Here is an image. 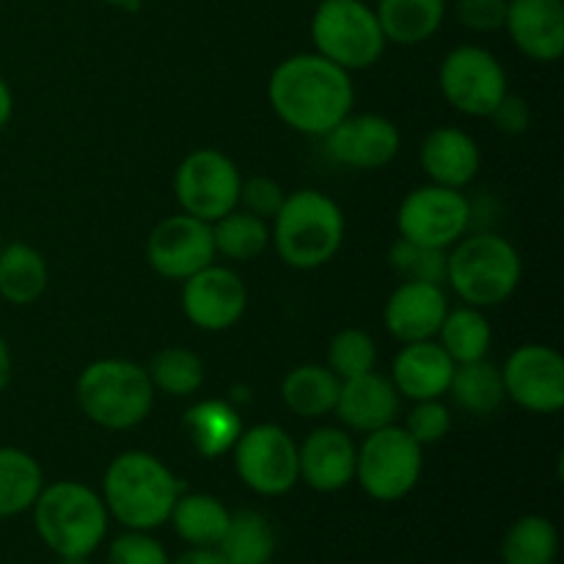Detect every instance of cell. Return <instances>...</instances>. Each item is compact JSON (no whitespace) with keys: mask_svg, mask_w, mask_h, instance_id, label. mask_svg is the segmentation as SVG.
<instances>
[{"mask_svg":"<svg viewBox=\"0 0 564 564\" xmlns=\"http://www.w3.org/2000/svg\"><path fill=\"white\" fill-rule=\"evenodd\" d=\"M268 99L290 130L325 138L352 113L356 88L350 72L334 61L319 53H301L275 66L268 80Z\"/></svg>","mask_w":564,"mask_h":564,"instance_id":"obj_1","label":"cell"},{"mask_svg":"<svg viewBox=\"0 0 564 564\" xmlns=\"http://www.w3.org/2000/svg\"><path fill=\"white\" fill-rule=\"evenodd\" d=\"M185 485L160 457L130 449L110 460L102 477V501L108 516L124 529L154 532L169 523L171 510Z\"/></svg>","mask_w":564,"mask_h":564,"instance_id":"obj_2","label":"cell"},{"mask_svg":"<svg viewBox=\"0 0 564 564\" xmlns=\"http://www.w3.org/2000/svg\"><path fill=\"white\" fill-rule=\"evenodd\" d=\"M270 242L290 268L317 270L339 253L345 242V215L334 198L314 187L295 191L273 215Z\"/></svg>","mask_w":564,"mask_h":564,"instance_id":"obj_3","label":"cell"},{"mask_svg":"<svg viewBox=\"0 0 564 564\" xmlns=\"http://www.w3.org/2000/svg\"><path fill=\"white\" fill-rule=\"evenodd\" d=\"M523 262L518 248L494 231L466 235L446 251V284L466 306L494 308L516 295Z\"/></svg>","mask_w":564,"mask_h":564,"instance_id":"obj_4","label":"cell"},{"mask_svg":"<svg viewBox=\"0 0 564 564\" xmlns=\"http://www.w3.org/2000/svg\"><path fill=\"white\" fill-rule=\"evenodd\" d=\"M33 510V527L55 556H91L108 534L102 496L75 479L44 485Z\"/></svg>","mask_w":564,"mask_h":564,"instance_id":"obj_5","label":"cell"},{"mask_svg":"<svg viewBox=\"0 0 564 564\" xmlns=\"http://www.w3.org/2000/svg\"><path fill=\"white\" fill-rule=\"evenodd\" d=\"M154 386L147 367L127 358H99L80 372L75 397L88 422L102 430H132L152 413Z\"/></svg>","mask_w":564,"mask_h":564,"instance_id":"obj_6","label":"cell"},{"mask_svg":"<svg viewBox=\"0 0 564 564\" xmlns=\"http://www.w3.org/2000/svg\"><path fill=\"white\" fill-rule=\"evenodd\" d=\"M312 42L323 58L347 72L375 66L389 44L375 9L361 0H323L312 17Z\"/></svg>","mask_w":564,"mask_h":564,"instance_id":"obj_7","label":"cell"},{"mask_svg":"<svg viewBox=\"0 0 564 564\" xmlns=\"http://www.w3.org/2000/svg\"><path fill=\"white\" fill-rule=\"evenodd\" d=\"M422 449L424 446H419L408 430L397 424L367 433L356 452V482L369 499L383 505L402 501L422 479Z\"/></svg>","mask_w":564,"mask_h":564,"instance_id":"obj_8","label":"cell"},{"mask_svg":"<svg viewBox=\"0 0 564 564\" xmlns=\"http://www.w3.org/2000/svg\"><path fill=\"white\" fill-rule=\"evenodd\" d=\"M242 174L229 154L218 149H196L174 174V193L182 213L215 224L240 207Z\"/></svg>","mask_w":564,"mask_h":564,"instance_id":"obj_9","label":"cell"},{"mask_svg":"<svg viewBox=\"0 0 564 564\" xmlns=\"http://www.w3.org/2000/svg\"><path fill=\"white\" fill-rule=\"evenodd\" d=\"M441 94L455 110L488 119L507 97V72L490 50L460 44L449 50L438 69Z\"/></svg>","mask_w":564,"mask_h":564,"instance_id":"obj_10","label":"cell"},{"mask_svg":"<svg viewBox=\"0 0 564 564\" xmlns=\"http://www.w3.org/2000/svg\"><path fill=\"white\" fill-rule=\"evenodd\" d=\"M231 455H235L237 477L259 496H284L301 482L297 444L279 424L242 427Z\"/></svg>","mask_w":564,"mask_h":564,"instance_id":"obj_11","label":"cell"},{"mask_svg":"<svg viewBox=\"0 0 564 564\" xmlns=\"http://www.w3.org/2000/svg\"><path fill=\"white\" fill-rule=\"evenodd\" d=\"M471 226V202L463 191L444 185H422L408 193L397 213L402 240L449 251Z\"/></svg>","mask_w":564,"mask_h":564,"instance_id":"obj_12","label":"cell"},{"mask_svg":"<svg viewBox=\"0 0 564 564\" xmlns=\"http://www.w3.org/2000/svg\"><path fill=\"white\" fill-rule=\"evenodd\" d=\"M505 394L523 411L554 416L564 408V358L556 347L521 345L501 367Z\"/></svg>","mask_w":564,"mask_h":564,"instance_id":"obj_13","label":"cell"},{"mask_svg":"<svg viewBox=\"0 0 564 564\" xmlns=\"http://www.w3.org/2000/svg\"><path fill=\"white\" fill-rule=\"evenodd\" d=\"M213 224L193 215H171L160 220L147 237V259L158 275L169 281H185L215 262Z\"/></svg>","mask_w":564,"mask_h":564,"instance_id":"obj_14","label":"cell"},{"mask_svg":"<svg viewBox=\"0 0 564 564\" xmlns=\"http://www.w3.org/2000/svg\"><path fill=\"white\" fill-rule=\"evenodd\" d=\"M248 306V290L240 275L220 264L198 270L182 281V312L198 330L220 334L235 328Z\"/></svg>","mask_w":564,"mask_h":564,"instance_id":"obj_15","label":"cell"},{"mask_svg":"<svg viewBox=\"0 0 564 564\" xmlns=\"http://www.w3.org/2000/svg\"><path fill=\"white\" fill-rule=\"evenodd\" d=\"M400 147V127L380 113H350L325 135L328 158L356 171L386 169L394 163Z\"/></svg>","mask_w":564,"mask_h":564,"instance_id":"obj_16","label":"cell"},{"mask_svg":"<svg viewBox=\"0 0 564 564\" xmlns=\"http://www.w3.org/2000/svg\"><path fill=\"white\" fill-rule=\"evenodd\" d=\"M446 312L449 301L444 286L427 281H402L386 301L383 323L397 341L411 345V341L435 339Z\"/></svg>","mask_w":564,"mask_h":564,"instance_id":"obj_17","label":"cell"},{"mask_svg":"<svg viewBox=\"0 0 564 564\" xmlns=\"http://www.w3.org/2000/svg\"><path fill=\"white\" fill-rule=\"evenodd\" d=\"M356 452L339 427H317L297 446V474L317 494H336L356 482Z\"/></svg>","mask_w":564,"mask_h":564,"instance_id":"obj_18","label":"cell"},{"mask_svg":"<svg viewBox=\"0 0 564 564\" xmlns=\"http://www.w3.org/2000/svg\"><path fill=\"white\" fill-rule=\"evenodd\" d=\"M507 33L527 58L554 64L564 53L562 0H507Z\"/></svg>","mask_w":564,"mask_h":564,"instance_id":"obj_19","label":"cell"},{"mask_svg":"<svg viewBox=\"0 0 564 564\" xmlns=\"http://www.w3.org/2000/svg\"><path fill=\"white\" fill-rule=\"evenodd\" d=\"M334 413L345 427L356 430V433H375V430L394 424L397 413H400V391L394 389L391 378L372 369L358 378L341 380Z\"/></svg>","mask_w":564,"mask_h":564,"instance_id":"obj_20","label":"cell"},{"mask_svg":"<svg viewBox=\"0 0 564 564\" xmlns=\"http://www.w3.org/2000/svg\"><path fill=\"white\" fill-rule=\"evenodd\" d=\"M452 372H455V361L446 356L438 341H411V345H402V350L394 356L391 383L400 391V397L413 402L441 400L449 391Z\"/></svg>","mask_w":564,"mask_h":564,"instance_id":"obj_21","label":"cell"},{"mask_svg":"<svg viewBox=\"0 0 564 564\" xmlns=\"http://www.w3.org/2000/svg\"><path fill=\"white\" fill-rule=\"evenodd\" d=\"M419 163H422V171L433 185L463 191V187L477 180L482 154H479L477 141L466 130L435 127L422 141Z\"/></svg>","mask_w":564,"mask_h":564,"instance_id":"obj_22","label":"cell"},{"mask_svg":"<svg viewBox=\"0 0 564 564\" xmlns=\"http://www.w3.org/2000/svg\"><path fill=\"white\" fill-rule=\"evenodd\" d=\"M182 427H185L193 449L207 460H215V457H224L235 449L242 433V419L229 402L202 400L187 408Z\"/></svg>","mask_w":564,"mask_h":564,"instance_id":"obj_23","label":"cell"},{"mask_svg":"<svg viewBox=\"0 0 564 564\" xmlns=\"http://www.w3.org/2000/svg\"><path fill=\"white\" fill-rule=\"evenodd\" d=\"M375 17L386 42L413 47L438 33L446 17V0H378Z\"/></svg>","mask_w":564,"mask_h":564,"instance_id":"obj_24","label":"cell"},{"mask_svg":"<svg viewBox=\"0 0 564 564\" xmlns=\"http://www.w3.org/2000/svg\"><path fill=\"white\" fill-rule=\"evenodd\" d=\"M341 380L323 364H301L281 380V400L295 416L323 419L334 413Z\"/></svg>","mask_w":564,"mask_h":564,"instance_id":"obj_25","label":"cell"},{"mask_svg":"<svg viewBox=\"0 0 564 564\" xmlns=\"http://www.w3.org/2000/svg\"><path fill=\"white\" fill-rule=\"evenodd\" d=\"M47 262L25 242L0 248V297L11 306H31L47 290Z\"/></svg>","mask_w":564,"mask_h":564,"instance_id":"obj_26","label":"cell"},{"mask_svg":"<svg viewBox=\"0 0 564 564\" xmlns=\"http://www.w3.org/2000/svg\"><path fill=\"white\" fill-rule=\"evenodd\" d=\"M229 507L209 494H185L176 499L169 521L174 523V532L187 545L198 549H218L226 527H229Z\"/></svg>","mask_w":564,"mask_h":564,"instance_id":"obj_27","label":"cell"},{"mask_svg":"<svg viewBox=\"0 0 564 564\" xmlns=\"http://www.w3.org/2000/svg\"><path fill=\"white\" fill-rule=\"evenodd\" d=\"M457 408L474 416H490L505 405V380H501V367L490 364L488 358L468 364H455L449 391Z\"/></svg>","mask_w":564,"mask_h":564,"instance_id":"obj_28","label":"cell"},{"mask_svg":"<svg viewBox=\"0 0 564 564\" xmlns=\"http://www.w3.org/2000/svg\"><path fill=\"white\" fill-rule=\"evenodd\" d=\"M42 488L44 474L36 457L17 446H0V521L31 510Z\"/></svg>","mask_w":564,"mask_h":564,"instance_id":"obj_29","label":"cell"},{"mask_svg":"<svg viewBox=\"0 0 564 564\" xmlns=\"http://www.w3.org/2000/svg\"><path fill=\"white\" fill-rule=\"evenodd\" d=\"M275 529L262 512H231L229 527L220 538L218 551L229 564H270L275 556Z\"/></svg>","mask_w":564,"mask_h":564,"instance_id":"obj_30","label":"cell"},{"mask_svg":"<svg viewBox=\"0 0 564 564\" xmlns=\"http://www.w3.org/2000/svg\"><path fill=\"white\" fill-rule=\"evenodd\" d=\"M438 345L444 347L446 356L455 364L488 358L490 345H494V330H490V323L482 314V308H449L438 328Z\"/></svg>","mask_w":564,"mask_h":564,"instance_id":"obj_31","label":"cell"},{"mask_svg":"<svg viewBox=\"0 0 564 564\" xmlns=\"http://www.w3.org/2000/svg\"><path fill=\"white\" fill-rule=\"evenodd\" d=\"M560 556V529L545 516H523L501 540L505 564H554Z\"/></svg>","mask_w":564,"mask_h":564,"instance_id":"obj_32","label":"cell"},{"mask_svg":"<svg viewBox=\"0 0 564 564\" xmlns=\"http://www.w3.org/2000/svg\"><path fill=\"white\" fill-rule=\"evenodd\" d=\"M215 253L231 259V262H251L264 248L270 246L268 220L246 213V209H231L229 215L213 224Z\"/></svg>","mask_w":564,"mask_h":564,"instance_id":"obj_33","label":"cell"},{"mask_svg":"<svg viewBox=\"0 0 564 564\" xmlns=\"http://www.w3.org/2000/svg\"><path fill=\"white\" fill-rule=\"evenodd\" d=\"M154 391L169 397H193L204 386V364L187 347H165L154 352L147 367Z\"/></svg>","mask_w":564,"mask_h":564,"instance_id":"obj_34","label":"cell"},{"mask_svg":"<svg viewBox=\"0 0 564 564\" xmlns=\"http://www.w3.org/2000/svg\"><path fill=\"white\" fill-rule=\"evenodd\" d=\"M378 364V347L375 339L361 328H345L330 339L328 364L325 367L339 380L358 378V375L372 372Z\"/></svg>","mask_w":564,"mask_h":564,"instance_id":"obj_35","label":"cell"},{"mask_svg":"<svg viewBox=\"0 0 564 564\" xmlns=\"http://www.w3.org/2000/svg\"><path fill=\"white\" fill-rule=\"evenodd\" d=\"M389 262L405 281H427V284H446V251L430 246H419L411 240H397L389 251Z\"/></svg>","mask_w":564,"mask_h":564,"instance_id":"obj_36","label":"cell"},{"mask_svg":"<svg viewBox=\"0 0 564 564\" xmlns=\"http://www.w3.org/2000/svg\"><path fill=\"white\" fill-rule=\"evenodd\" d=\"M405 430L419 446L441 444L452 430V411L441 400L416 402L408 413Z\"/></svg>","mask_w":564,"mask_h":564,"instance_id":"obj_37","label":"cell"},{"mask_svg":"<svg viewBox=\"0 0 564 564\" xmlns=\"http://www.w3.org/2000/svg\"><path fill=\"white\" fill-rule=\"evenodd\" d=\"M108 564H171L169 554L149 532H135L127 529L124 534L110 543Z\"/></svg>","mask_w":564,"mask_h":564,"instance_id":"obj_38","label":"cell"},{"mask_svg":"<svg viewBox=\"0 0 564 564\" xmlns=\"http://www.w3.org/2000/svg\"><path fill=\"white\" fill-rule=\"evenodd\" d=\"M284 198V187L275 180H270V176H251V180H242L240 204L246 213L257 215V218L273 220V215L279 213Z\"/></svg>","mask_w":564,"mask_h":564,"instance_id":"obj_39","label":"cell"},{"mask_svg":"<svg viewBox=\"0 0 564 564\" xmlns=\"http://www.w3.org/2000/svg\"><path fill=\"white\" fill-rule=\"evenodd\" d=\"M457 22L474 33H496L505 28L507 0H457Z\"/></svg>","mask_w":564,"mask_h":564,"instance_id":"obj_40","label":"cell"},{"mask_svg":"<svg viewBox=\"0 0 564 564\" xmlns=\"http://www.w3.org/2000/svg\"><path fill=\"white\" fill-rule=\"evenodd\" d=\"M488 119L494 121L496 130L505 132V135H523V132L529 130V124H532V110H529L527 99L507 91V97L496 105V110Z\"/></svg>","mask_w":564,"mask_h":564,"instance_id":"obj_41","label":"cell"},{"mask_svg":"<svg viewBox=\"0 0 564 564\" xmlns=\"http://www.w3.org/2000/svg\"><path fill=\"white\" fill-rule=\"evenodd\" d=\"M171 564H229L226 556L220 554L218 549H198V545H191L185 554L176 556Z\"/></svg>","mask_w":564,"mask_h":564,"instance_id":"obj_42","label":"cell"},{"mask_svg":"<svg viewBox=\"0 0 564 564\" xmlns=\"http://www.w3.org/2000/svg\"><path fill=\"white\" fill-rule=\"evenodd\" d=\"M11 113H14V94H11L9 83L0 77V132H3L6 124L11 121Z\"/></svg>","mask_w":564,"mask_h":564,"instance_id":"obj_43","label":"cell"},{"mask_svg":"<svg viewBox=\"0 0 564 564\" xmlns=\"http://www.w3.org/2000/svg\"><path fill=\"white\" fill-rule=\"evenodd\" d=\"M11 367H14V364H11V350H9V345H6L3 336H0V394H3L6 386H9Z\"/></svg>","mask_w":564,"mask_h":564,"instance_id":"obj_44","label":"cell"},{"mask_svg":"<svg viewBox=\"0 0 564 564\" xmlns=\"http://www.w3.org/2000/svg\"><path fill=\"white\" fill-rule=\"evenodd\" d=\"M102 3L116 6V9H138V6H141V0H102Z\"/></svg>","mask_w":564,"mask_h":564,"instance_id":"obj_45","label":"cell"},{"mask_svg":"<svg viewBox=\"0 0 564 564\" xmlns=\"http://www.w3.org/2000/svg\"><path fill=\"white\" fill-rule=\"evenodd\" d=\"M58 564H91L88 556H58Z\"/></svg>","mask_w":564,"mask_h":564,"instance_id":"obj_46","label":"cell"},{"mask_svg":"<svg viewBox=\"0 0 564 564\" xmlns=\"http://www.w3.org/2000/svg\"><path fill=\"white\" fill-rule=\"evenodd\" d=\"M0 248H3V246H0Z\"/></svg>","mask_w":564,"mask_h":564,"instance_id":"obj_47","label":"cell"}]
</instances>
